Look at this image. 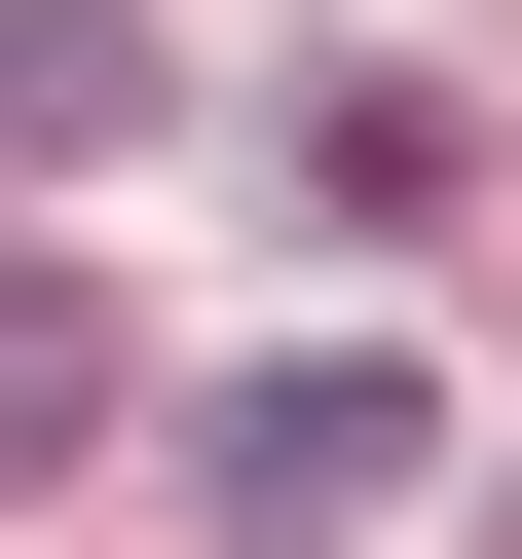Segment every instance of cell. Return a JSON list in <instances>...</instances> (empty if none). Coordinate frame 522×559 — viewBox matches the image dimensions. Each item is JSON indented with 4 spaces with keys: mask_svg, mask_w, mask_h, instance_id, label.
<instances>
[{
    "mask_svg": "<svg viewBox=\"0 0 522 559\" xmlns=\"http://www.w3.org/2000/svg\"><path fill=\"white\" fill-rule=\"evenodd\" d=\"M75 150H150V0H0V187H75Z\"/></svg>",
    "mask_w": 522,
    "mask_h": 559,
    "instance_id": "7a4b0ae2",
    "label": "cell"
},
{
    "mask_svg": "<svg viewBox=\"0 0 522 559\" xmlns=\"http://www.w3.org/2000/svg\"><path fill=\"white\" fill-rule=\"evenodd\" d=\"M411 485H448V373H411V336H299V373L187 411V522H224V559H373Z\"/></svg>",
    "mask_w": 522,
    "mask_h": 559,
    "instance_id": "6da1fadb",
    "label": "cell"
},
{
    "mask_svg": "<svg viewBox=\"0 0 522 559\" xmlns=\"http://www.w3.org/2000/svg\"><path fill=\"white\" fill-rule=\"evenodd\" d=\"M75 411H112V336H75V299H38V261H0V485H38V448H75Z\"/></svg>",
    "mask_w": 522,
    "mask_h": 559,
    "instance_id": "3957f363",
    "label": "cell"
}]
</instances>
